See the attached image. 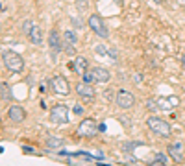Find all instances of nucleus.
<instances>
[{"mask_svg": "<svg viewBox=\"0 0 185 166\" xmlns=\"http://www.w3.org/2000/svg\"><path fill=\"white\" fill-rule=\"evenodd\" d=\"M148 127L154 131L155 135H159V137H170V124L167 120H163L159 118V116H148Z\"/></svg>", "mask_w": 185, "mask_h": 166, "instance_id": "nucleus-2", "label": "nucleus"}, {"mask_svg": "<svg viewBox=\"0 0 185 166\" xmlns=\"http://www.w3.org/2000/svg\"><path fill=\"white\" fill-rule=\"evenodd\" d=\"M46 146H48V148H63L65 140H63V138H58V137H48V138H46Z\"/></svg>", "mask_w": 185, "mask_h": 166, "instance_id": "nucleus-17", "label": "nucleus"}, {"mask_svg": "<svg viewBox=\"0 0 185 166\" xmlns=\"http://www.w3.org/2000/svg\"><path fill=\"white\" fill-rule=\"evenodd\" d=\"M32 28H33V22H32V20H24V22H22V31H24V33H30Z\"/></svg>", "mask_w": 185, "mask_h": 166, "instance_id": "nucleus-21", "label": "nucleus"}, {"mask_svg": "<svg viewBox=\"0 0 185 166\" xmlns=\"http://www.w3.org/2000/svg\"><path fill=\"white\" fill-rule=\"evenodd\" d=\"M87 22H89V28H91L98 37H104V39L109 37V31H107V28H106V24H104V20H102L100 15H91Z\"/></svg>", "mask_w": 185, "mask_h": 166, "instance_id": "nucleus-4", "label": "nucleus"}, {"mask_svg": "<svg viewBox=\"0 0 185 166\" xmlns=\"http://www.w3.org/2000/svg\"><path fill=\"white\" fill-rule=\"evenodd\" d=\"M0 96H2V100H6V102H11L13 100V94H11L9 87L6 85V83H0Z\"/></svg>", "mask_w": 185, "mask_h": 166, "instance_id": "nucleus-18", "label": "nucleus"}, {"mask_svg": "<svg viewBox=\"0 0 185 166\" xmlns=\"http://www.w3.org/2000/svg\"><path fill=\"white\" fill-rule=\"evenodd\" d=\"M87 67H89V63H87L85 57H76V59H74V63H72L74 72L80 74V76H84V74L87 72Z\"/></svg>", "mask_w": 185, "mask_h": 166, "instance_id": "nucleus-15", "label": "nucleus"}, {"mask_svg": "<svg viewBox=\"0 0 185 166\" xmlns=\"http://www.w3.org/2000/svg\"><path fill=\"white\" fill-rule=\"evenodd\" d=\"M96 131H98V126H96V120H93V118H85V120H81L80 122V126L76 129V133L80 137H94L96 135Z\"/></svg>", "mask_w": 185, "mask_h": 166, "instance_id": "nucleus-5", "label": "nucleus"}, {"mask_svg": "<svg viewBox=\"0 0 185 166\" xmlns=\"http://www.w3.org/2000/svg\"><path fill=\"white\" fill-rule=\"evenodd\" d=\"M41 92H46V83H41Z\"/></svg>", "mask_w": 185, "mask_h": 166, "instance_id": "nucleus-25", "label": "nucleus"}, {"mask_svg": "<svg viewBox=\"0 0 185 166\" xmlns=\"http://www.w3.org/2000/svg\"><path fill=\"white\" fill-rule=\"evenodd\" d=\"M181 67H183V72H185V55L181 57Z\"/></svg>", "mask_w": 185, "mask_h": 166, "instance_id": "nucleus-27", "label": "nucleus"}, {"mask_svg": "<svg viewBox=\"0 0 185 166\" xmlns=\"http://www.w3.org/2000/svg\"><path fill=\"white\" fill-rule=\"evenodd\" d=\"M28 35H30V41H32L33 44H41V43H43V31H41V28H39V26L33 24V28L30 30Z\"/></svg>", "mask_w": 185, "mask_h": 166, "instance_id": "nucleus-16", "label": "nucleus"}, {"mask_svg": "<svg viewBox=\"0 0 185 166\" xmlns=\"http://www.w3.org/2000/svg\"><path fill=\"white\" fill-rule=\"evenodd\" d=\"M146 107H148V109H157L155 100H148V102H146Z\"/></svg>", "mask_w": 185, "mask_h": 166, "instance_id": "nucleus-23", "label": "nucleus"}, {"mask_svg": "<svg viewBox=\"0 0 185 166\" xmlns=\"http://www.w3.org/2000/svg\"><path fill=\"white\" fill-rule=\"evenodd\" d=\"M155 103H157V109L161 111H172L180 103V100H178V96H168V98H157Z\"/></svg>", "mask_w": 185, "mask_h": 166, "instance_id": "nucleus-10", "label": "nucleus"}, {"mask_svg": "<svg viewBox=\"0 0 185 166\" xmlns=\"http://www.w3.org/2000/svg\"><path fill=\"white\" fill-rule=\"evenodd\" d=\"M78 8H80V9H85V4H84V0H78Z\"/></svg>", "mask_w": 185, "mask_h": 166, "instance_id": "nucleus-24", "label": "nucleus"}, {"mask_svg": "<svg viewBox=\"0 0 185 166\" xmlns=\"http://www.w3.org/2000/svg\"><path fill=\"white\" fill-rule=\"evenodd\" d=\"M115 103H117L120 109H130V107L135 105V98L130 91H119L117 96H115Z\"/></svg>", "mask_w": 185, "mask_h": 166, "instance_id": "nucleus-8", "label": "nucleus"}, {"mask_svg": "<svg viewBox=\"0 0 185 166\" xmlns=\"http://www.w3.org/2000/svg\"><path fill=\"white\" fill-rule=\"evenodd\" d=\"M167 161H168V157L165 155V153H161V151H157V153L154 155V161H152V164H167Z\"/></svg>", "mask_w": 185, "mask_h": 166, "instance_id": "nucleus-19", "label": "nucleus"}, {"mask_svg": "<svg viewBox=\"0 0 185 166\" xmlns=\"http://www.w3.org/2000/svg\"><path fill=\"white\" fill-rule=\"evenodd\" d=\"M50 120L54 124H67L68 122V109L65 103H56L50 111Z\"/></svg>", "mask_w": 185, "mask_h": 166, "instance_id": "nucleus-3", "label": "nucleus"}, {"mask_svg": "<svg viewBox=\"0 0 185 166\" xmlns=\"http://www.w3.org/2000/svg\"><path fill=\"white\" fill-rule=\"evenodd\" d=\"M93 74H94V81H98V83H106V81H109V78H111L109 70L107 68H102V67H94Z\"/></svg>", "mask_w": 185, "mask_h": 166, "instance_id": "nucleus-14", "label": "nucleus"}, {"mask_svg": "<svg viewBox=\"0 0 185 166\" xmlns=\"http://www.w3.org/2000/svg\"><path fill=\"white\" fill-rule=\"evenodd\" d=\"M8 116H9V120H13V122H22V120L26 118V113H24V109H22V107L15 103V105H11V107H9Z\"/></svg>", "mask_w": 185, "mask_h": 166, "instance_id": "nucleus-13", "label": "nucleus"}, {"mask_svg": "<svg viewBox=\"0 0 185 166\" xmlns=\"http://www.w3.org/2000/svg\"><path fill=\"white\" fill-rule=\"evenodd\" d=\"M76 43H78V39H76V33L72 30L63 31V52L65 54H68V55L76 54Z\"/></svg>", "mask_w": 185, "mask_h": 166, "instance_id": "nucleus-7", "label": "nucleus"}, {"mask_svg": "<svg viewBox=\"0 0 185 166\" xmlns=\"http://www.w3.org/2000/svg\"><path fill=\"white\" fill-rule=\"evenodd\" d=\"M74 113H76V114H81L84 111H81V107H76V109H74Z\"/></svg>", "mask_w": 185, "mask_h": 166, "instance_id": "nucleus-26", "label": "nucleus"}, {"mask_svg": "<svg viewBox=\"0 0 185 166\" xmlns=\"http://www.w3.org/2000/svg\"><path fill=\"white\" fill-rule=\"evenodd\" d=\"M48 46H50V50H52L54 55L59 54V52H63V37H59L58 30H52L48 33Z\"/></svg>", "mask_w": 185, "mask_h": 166, "instance_id": "nucleus-9", "label": "nucleus"}, {"mask_svg": "<svg viewBox=\"0 0 185 166\" xmlns=\"http://www.w3.org/2000/svg\"><path fill=\"white\" fill-rule=\"evenodd\" d=\"M84 81H85V83H94V74H93V70H91V72L87 70V72L84 74Z\"/></svg>", "mask_w": 185, "mask_h": 166, "instance_id": "nucleus-20", "label": "nucleus"}, {"mask_svg": "<svg viewBox=\"0 0 185 166\" xmlns=\"http://www.w3.org/2000/svg\"><path fill=\"white\" fill-rule=\"evenodd\" d=\"M76 92L80 98H85V100H93L94 98V89L91 87V83H85V81H81L76 85Z\"/></svg>", "mask_w": 185, "mask_h": 166, "instance_id": "nucleus-11", "label": "nucleus"}, {"mask_svg": "<svg viewBox=\"0 0 185 166\" xmlns=\"http://www.w3.org/2000/svg\"><path fill=\"white\" fill-rule=\"evenodd\" d=\"M50 87L54 92H58L61 96H67L68 92H71V85H68V81L63 78V76H54V78L50 79Z\"/></svg>", "mask_w": 185, "mask_h": 166, "instance_id": "nucleus-6", "label": "nucleus"}, {"mask_svg": "<svg viewBox=\"0 0 185 166\" xmlns=\"http://www.w3.org/2000/svg\"><path fill=\"white\" fill-rule=\"evenodd\" d=\"M2 61H4V67L8 68V70H11V72H20L24 68L22 55H19L17 52H13V50H6L2 54Z\"/></svg>", "mask_w": 185, "mask_h": 166, "instance_id": "nucleus-1", "label": "nucleus"}, {"mask_svg": "<svg viewBox=\"0 0 185 166\" xmlns=\"http://www.w3.org/2000/svg\"><path fill=\"white\" fill-rule=\"evenodd\" d=\"M152 2H154V4H161V2H163V0H152Z\"/></svg>", "mask_w": 185, "mask_h": 166, "instance_id": "nucleus-28", "label": "nucleus"}, {"mask_svg": "<svg viewBox=\"0 0 185 166\" xmlns=\"http://www.w3.org/2000/svg\"><path fill=\"white\" fill-rule=\"evenodd\" d=\"M94 50H96V54H107V48L104 46V44H96V46H94Z\"/></svg>", "mask_w": 185, "mask_h": 166, "instance_id": "nucleus-22", "label": "nucleus"}, {"mask_svg": "<svg viewBox=\"0 0 185 166\" xmlns=\"http://www.w3.org/2000/svg\"><path fill=\"white\" fill-rule=\"evenodd\" d=\"M168 155L172 157L174 162H183V146L181 142H172L168 146Z\"/></svg>", "mask_w": 185, "mask_h": 166, "instance_id": "nucleus-12", "label": "nucleus"}]
</instances>
